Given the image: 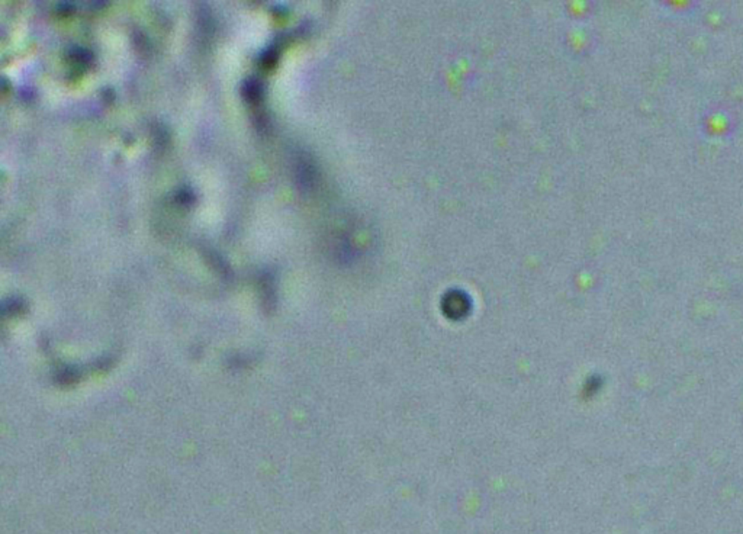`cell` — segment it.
<instances>
[{
  "label": "cell",
  "instance_id": "cell-1",
  "mask_svg": "<svg viewBox=\"0 0 743 534\" xmlns=\"http://www.w3.org/2000/svg\"><path fill=\"white\" fill-rule=\"evenodd\" d=\"M469 298L459 291L446 294L445 301H443V309H445L446 315H449L450 318H461V316H465L469 311Z\"/></svg>",
  "mask_w": 743,
  "mask_h": 534
}]
</instances>
